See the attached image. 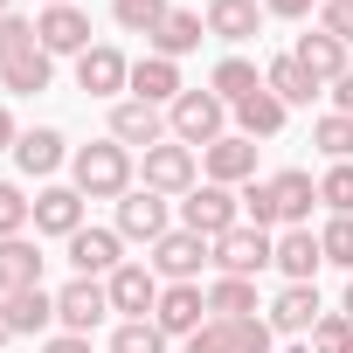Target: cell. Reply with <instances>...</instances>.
Listing matches in <instances>:
<instances>
[{
    "instance_id": "17",
    "label": "cell",
    "mask_w": 353,
    "mask_h": 353,
    "mask_svg": "<svg viewBox=\"0 0 353 353\" xmlns=\"http://www.w3.org/2000/svg\"><path fill=\"white\" fill-rule=\"evenodd\" d=\"M111 139H118V145H159V139H166V111L125 97V104H111Z\"/></svg>"
},
{
    "instance_id": "39",
    "label": "cell",
    "mask_w": 353,
    "mask_h": 353,
    "mask_svg": "<svg viewBox=\"0 0 353 353\" xmlns=\"http://www.w3.org/2000/svg\"><path fill=\"white\" fill-rule=\"evenodd\" d=\"M312 353H353V319L346 312H325L312 325Z\"/></svg>"
},
{
    "instance_id": "29",
    "label": "cell",
    "mask_w": 353,
    "mask_h": 353,
    "mask_svg": "<svg viewBox=\"0 0 353 353\" xmlns=\"http://www.w3.org/2000/svg\"><path fill=\"white\" fill-rule=\"evenodd\" d=\"M49 77H56V56H49V49H28V56H14V63H0V83H8L14 97H42Z\"/></svg>"
},
{
    "instance_id": "24",
    "label": "cell",
    "mask_w": 353,
    "mask_h": 353,
    "mask_svg": "<svg viewBox=\"0 0 353 353\" xmlns=\"http://www.w3.org/2000/svg\"><path fill=\"white\" fill-rule=\"evenodd\" d=\"M28 284H42V250L28 236H8V243H0V298H14Z\"/></svg>"
},
{
    "instance_id": "19",
    "label": "cell",
    "mask_w": 353,
    "mask_h": 353,
    "mask_svg": "<svg viewBox=\"0 0 353 353\" xmlns=\"http://www.w3.org/2000/svg\"><path fill=\"white\" fill-rule=\"evenodd\" d=\"M325 312H319V284H284L277 298H270V332H312Z\"/></svg>"
},
{
    "instance_id": "28",
    "label": "cell",
    "mask_w": 353,
    "mask_h": 353,
    "mask_svg": "<svg viewBox=\"0 0 353 353\" xmlns=\"http://www.w3.org/2000/svg\"><path fill=\"white\" fill-rule=\"evenodd\" d=\"M208 90L236 111L243 97H256V90H263V70H256L250 56H222V63H215V77H208Z\"/></svg>"
},
{
    "instance_id": "16",
    "label": "cell",
    "mask_w": 353,
    "mask_h": 353,
    "mask_svg": "<svg viewBox=\"0 0 353 353\" xmlns=\"http://www.w3.org/2000/svg\"><path fill=\"white\" fill-rule=\"evenodd\" d=\"M118 250H125L118 229H90V222H83V229L70 236V263H77V277H111V270L125 263Z\"/></svg>"
},
{
    "instance_id": "14",
    "label": "cell",
    "mask_w": 353,
    "mask_h": 353,
    "mask_svg": "<svg viewBox=\"0 0 353 353\" xmlns=\"http://www.w3.org/2000/svg\"><path fill=\"white\" fill-rule=\"evenodd\" d=\"M35 42H42L49 56H83V49H90V14H83V8H42Z\"/></svg>"
},
{
    "instance_id": "23",
    "label": "cell",
    "mask_w": 353,
    "mask_h": 353,
    "mask_svg": "<svg viewBox=\"0 0 353 353\" xmlns=\"http://www.w3.org/2000/svg\"><path fill=\"white\" fill-rule=\"evenodd\" d=\"M201 35H208V21L201 14H188V8H173L159 28H152V56H166V63H181V56H194L201 49Z\"/></svg>"
},
{
    "instance_id": "48",
    "label": "cell",
    "mask_w": 353,
    "mask_h": 353,
    "mask_svg": "<svg viewBox=\"0 0 353 353\" xmlns=\"http://www.w3.org/2000/svg\"><path fill=\"white\" fill-rule=\"evenodd\" d=\"M339 312H346V319H353V277H346V305H339Z\"/></svg>"
},
{
    "instance_id": "15",
    "label": "cell",
    "mask_w": 353,
    "mask_h": 353,
    "mask_svg": "<svg viewBox=\"0 0 353 353\" xmlns=\"http://www.w3.org/2000/svg\"><path fill=\"white\" fill-rule=\"evenodd\" d=\"M77 83H83L90 97H118V90L132 83V63H125L111 42H90V49L77 56Z\"/></svg>"
},
{
    "instance_id": "9",
    "label": "cell",
    "mask_w": 353,
    "mask_h": 353,
    "mask_svg": "<svg viewBox=\"0 0 353 353\" xmlns=\"http://www.w3.org/2000/svg\"><path fill=\"white\" fill-rule=\"evenodd\" d=\"M145 188L152 194H194V145H181V139H159V145H145Z\"/></svg>"
},
{
    "instance_id": "34",
    "label": "cell",
    "mask_w": 353,
    "mask_h": 353,
    "mask_svg": "<svg viewBox=\"0 0 353 353\" xmlns=\"http://www.w3.org/2000/svg\"><path fill=\"white\" fill-rule=\"evenodd\" d=\"M111 14H118V28H132V35L152 42V28H159L173 8H166V0H111Z\"/></svg>"
},
{
    "instance_id": "7",
    "label": "cell",
    "mask_w": 353,
    "mask_h": 353,
    "mask_svg": "<svg viewBox=\"0 0 353 353\" xmlns=\"http://www.w3.org/2000/svg\"><path fill=\"white\" fill-rule=\"evenodd\" d=\"M104 312H111V291H104V277H70L63 291H56V319H63V332H97L104 325Z\"/></svg>"
},
{
    "instance_id": "27",
    "label": "cell",
    "mask_w": 353,
    "mask_h": 353,
    "mask_svg": "<svg viewBox=\"0 0 353 353\" xmlns=\"http://www.w3.org/2000/svg\"><path fill=\"white\" fill-rule=\"evenodd\" d=\"M291 56H298V63H305V70H312L319 83H339V77H346V42H332L325 28L298 35V49H291Z\"/></svg>"
},
{
    "instance_id": "18",
    "label": "cell",
    "mask_w": 353,
    "mask_h": 353,
    "mask_svg": "<svg viewBox=\"0 0 353 353\" xmlns=\"http://www.w3.org/2000/svg\"><path fill=\"white\" fill-rule=\"evenodd\" d=\"M77 229H83V194L77 188H42L35 194V236H63L70 243Z\"/></svg>"
},
{
    "instance_id": "3",
    "label": "cell",
    "mask_w": 353,
    "mask_h": 353,
    "mask_svg": "<svg viewBox=\"0 0 353 353\" xmlns=\"http://www.w3.org/2000/svg\"><path fill=\"white\" fill-rule=\"evenodd\" d=\"M181 229H194V236L222 243L229 229H243V194H236V188H215V181H201V188L181 201Z\"/></svg>"
},
{
    "instance_id": "20",
    "label": "cell",
    "mask_w": 353,
    "mask_h": 353,
    "mask_svg": "<svg viewBox=\"0 0 353 353\" xmlns=\"http://www.w3.org/2000/svg\"><path fill=\"white\" fill-rule=\"evenodd\" d=\"M139 104H173L188 83H181V63H166V56H139L132 63V83H125Z\"/></svg>"
},
{
    "instance_id": "32",
    "label": "cell",
    "mask_w": 353,
    "mask_h": 353,
    "mask_svg": "<svg viewBox=\"0 0 353 353\" xmlns=\"http://www.w3.org/2000/svg\"><path fill=\"white\" fill-rule=\"evenodd\" d=\"M263 83H270V90H277L284 104H312V97H319V77H312V70H305L298 56H277V63L263 70Z\"/></svg>"
},
{
    "instance_id": "42",
    "label": "cell",
    "mask_w": 353,
    "mask_h": 353,
    "mask_svg": "<svg viewBox=\"0 0 353 353\" xmlns=\"http://www.w3.org/2000/svg\"><path fill=\"white\" fill-rule=\"evenodd\" d=\"M319 28H325L332 42L353 49V0H325V8H319Z\"/></svg>"
},
{
    "instance_id": "4",
    "label": "cell",
    "mask_w": 353,
    "mask_h": 353,
    "mask_svg": "<svg viewBox=\"0 0 353 353\" xmlns=\"http://www.w3.org/2000/svg\"><path fill=\"white\" fill-rule=\"evenodd\" d=\"M152 270H159V284H201V263H215V243L208 236H194V229H173V236H159L152 243V256H145Z\"/></svg>"
},
{
    "instance_id": "50",
    "label": "cell",
    "mask_w": 353,
    "mask_h": 353,
    "mask_svg": "<svg viewBox=\"0 0 353 353\" xmlns=\"http://www.w3.org/2000/svg\"><path fill=\"white\" fill-rule=\"evenodd\" d=\"M49 8H77V0H49Z\"/></svg>"
},
{
    "instance_id": "44",
    "label": "cell",
    "mask_w": 353,
    "mask_h": 353,
    "mask_svg": "<svg viewBox=\"0 0 353 353\" xmlns=\"http://www.w3.org/2000/svg\"><path fill=\"white\" fill-rule=\"evenodd\" d=\"M263 14H277V21H298V14H312V0H263Z\"/></svg>"
},
{
    "instance_id": "33",
    "label": "cell",
    "mask_w": 353,
    "mask_h": 353,
    "mask_svg": "<svg viewBox=\"0 0 353 353\" xmlns=\"http://www.w3.org/2000/svg\"><path fill=\"white\" fill-rule=\"evenodd\" d=\"M312 145L339 166V159H353V118H339V111H325L319 125H312Z\"/></svg>"
},
{
    "instance_id": "13",
    "label": "cell",
    "mask_w": 353,
    "mask_h": 353,
    "mask_svg": "<svg viewBox=\"0 0 353 353\" xmlns=\"http://www.w3.org/2000/svg\"><path fill=\"white\" fill-rule=\"evenodd\" d=\"M201 166H208L215 188H250V181H256V139L229 132V139H215V145L201 152Z\"/></svg>"
},
{
    "instance_id": "26",
    "label": "cell",
    "mask_w": 353,
    "mask_h": 353,
    "mask_svg": "<svg viewBox=\"0 0 353 353\" xmlns=\"http://www.w3.org/2000/svg\"><path fill=\"white\" fill-rule=\"evenodd\" d=\"M14 159H21V173H56L63 159H70V145H63V132L56 125H35V132H21V145H14Z\"/></svg>"
},
{
    "instance_id": "25",
    "label": "cell",
    "mask_w": 353,
    "mask_h": 353,
    "mask_svg": "<svg viewBox=\"0 0 353 353\" xmlns=\"http://www.w3.org/2000/svg\"><path fill=\"white\" fill-rule=\"evenodd\" d=\"M208 35L215 42H250L256 28H263V8H256V0H208Z\"/></svg>"
},
{
    "instance_id": "49",
    "label": "cell",
    "mask_w": 353,
    "mask_h": 353,
    "mask_svg": "<svg viewBox=\"0 0 353 353\" xmlns=\"http://www.w3.org/2000/svg\"><path fill=\"white\" fill-rule=\"evenodd\" d=\"M0 14H14V0H0Z\"/></svg>"
},
{
    "instance_id": "12",
    "label": "cell",
    "mask_w": 353,
    "mask_h": 353,
    "mask_svg": "<svg viewBox=\"0 0 353 353\" xmlns=\"http://www.w3.org/2000/svg\"><path fill=\"white\" fill-rule=\"evenodd\" d=\"M270 208H277V229H305L312 222V201H319V181L305 166H284V173H270Z\"/></svg>"
},
{
    "instance_id": "8",
    "label": "cell",
    "mask_w": 353,
    "mask_h": 353,
    "mask_svg": "<svg viewBox=\"0 0 353 353\" xmlns=\"http://www.w3.org/2000/svg\"><path fill=\"white\" fill-rule=\"evenodd\" d=\"M152 325H159L166 339H194V332L208 325V291H201V284H166L159 305H152Z\"/></svg>"
},
{
    "instance_id": "5",
    "label": "cell",
    "mask_w": 353,
    "mask_h": 353,
    "mask_svg": "<svg viewBox=\"0 0 353 353\" xmlns=\"http://www.w3.org/2000/svg\"><path fill=\"white\" fill-rule=\"evenodd\" d=\"M270 319H208L188 339V353H270Z\"/></svg>"
},
{
    "instance_id": "11",
    "label": "cell",
    "mask_w": 353,
    "mask_h": 353,
    "mask_svg": "<svg viewBox=\"0 0 353 353\" xmlns=\"http://www.w3.org/2000/svg\"><path fill=\"white\" fill-rule=\"evenodd\" d=\"M104 291H111V312H125V319H152V305H159V270L152 263H118L111 277H104Z\"/></svg>"
},
{
    "instance_id": "47",
    "label": "cell",
    "mask_w": 353,
    "mask_h": 353,
    "mask_svg": "<svg viewBox=\"0 0 353 353\" xmlns=\"http://www.w3.org/2000/svg\"><path fill=\"white\" fill-rule=\"evenodd\" d=\"M8 339H14V325H8V312H0V346H8Z\"/></svg>"
},
{
    "instance_id": "37",
    "label": "cell",
    "mask_w": 353,
    "mask_h": 353,
    "mask_svg": "<svg viewBox=\"0 0 353 353\" xmlns=\"http://www.w3.org/2000/svg\"><path fill=\"white\" fill-rule=\"evenodd\" d=\"M28 222H35V201H28L14 181H0V243H8V236H21Z\"/></svg>"
},
{
    "instance_id": "1",
    "label": "cell",
    "mask_w": 353,
    "mask_h": 353,
    "mask_svg": "<svg viewBox=\"0 0 353 353\" xmlns=\"http://www.w3.org/2000/svg\"><path fill=\"white\" fill-rule=\"evenodd\" d=\"M70 188L83 201H125L132 194V145L118 139H90L70 152Z\"/></svg>"
},
{
    "instance_id": "6",
    "label": "cell",
    "mask_w": 353,
    "mask_h": 353,
    "mask_svg": "<svg viewBox=\"0 0 353 353\" xmlns=\"http://www.w3.org/2000/svg\"><path fill=\"white\" fill-rule=\"evenodd\" d=\"M277 263V243H270V229H229L222 243H215V270L222 277H256V270H270Z\"/></svg>"
},
{
    "instance_id": "43",
    "label": "cell",
    "mask_w": 353,
    "mask_h": 353,
    "mask_svg": "<svg viewBox=\"0 0 353 353\" xmlns=\"http://www.w3.org/2000/svg\"><path fill=\"white\" fill-rule=\"evenodd\" d=\"M42 353H90V339L83 332H56V339H42Z\"/></svg>"
},
{
    "instance_id": "38",
    "label": "cell",
    "mask_w": 353,
    "mask_h": 353,
    "mask_svg": "<svg viewBox=\"0 0 353 353\" xmlns=\"http://www.w3.org/2000/svg\"><path fill=\"white\" fill-rule=\"evenodd\" d=\"M319 201H325L332 215H353V159L325 166V181H319Z\"/></svg>"
},
{
    "instance_id": "46",
    "label": "cell",
    "mask_w": 353,
    "mask_h": 353,
    "mask_svg": "<svg viewBox=\"0 0 353 353\" xmlns=\"http://www.w3.org/2000/svg\"><path fill=\"white\" fill-rule=\"evenodd\" d=\"M14 145H21V125H14V111H8V104H0V152H14Z\"/></svg>"
},
{
    "instance_id": "41",
    "label": "cell",
    "mask_w": 353,
    "mask_h": 353,
    "mask_svg": "<svg viewBox=\"0 0 353 353\" xmlns=\"http://www.w3.org/2000/svg\"><path fill=\"white\" fill-rule=\"evenodd\" d=\"M243 222H250V229H277V208H270V188H263V181L243 188Z\"/></svg>"
},
{
    "instance_id": "30",
    "label": "cell",
    "mask_w": 353,
    "mask_h": 353,
    "mask_svg": "<svg viewBox=\"0 0 353 353\" xmlns=\"http://www.w3.org/2000/svg\"><path fill=\"white\" fill-rule=\"evenodd\" d=\"M0 312H8V325H14V339H21V332H42V325L56 319V291H42V284H28V291H14V298H0Z\"/></svg>"
},
{
    "instance_id": "35",
    "label": "cell",
    "mask_w": 353,
    "mask_h": 353,
    "mask_svg": "<svg viewBox=\"0 0 353 353\" xmlns=\"http://www.w3.org/2000/svg\"><path fill=\"white\" fill-rule=\"evenodd\" d=\"M111 353H166V332H159L152 319H125V325L111 332Z\"/></svg>"
},
{
    "instance_id": "40",
    "label": "cell",
    "mask_w": 353,
    "mask_h": 353,
    "mask_svg": "<svg viewBox=\"0 0 353 353\" xmlns=\"http://www.w3.org/2000/svg\"><path fill=\"white\" fill-rule=\"evenodd\" d=\"M28 49H42V42H35V21L0 14V63H14V56H28Z\"/></svg>"
},
{
    "instance_id": "45",
    "label": "cell",
    "mask_w": 353,
    "mask_h": 353,
    "mask_svg": "<svg viewBox=\"0 0 353 353\" xmlns=\"http://www.w3.org/2000/svg\"><path fill=\"white\" fill-rule=\"evenodd\" d=\"M332 111H339V118H353V70L332 83Z\"/></svg>"
},
{
    "instance_id": "22",
    "label": "cell",
    "mask_w": 353,
    "mask_h": 353,
    "mask_svg": "<svg viewBox=\"0 0 353 353\" xmlns=\"http://www.w3.org/2000/svg\"><path fill=\"white\" fill-rule=\"evenodd\" d=\"M319 263H325V250H319L312 229H284V236H277V270H284V284H312Z\"/></svg>"
},
{
    "instance_id": "2",
    "label": "cell",
    "mask_w": 353,
    "mask_h": 353,
    "mask_svg": "<svg viewBox=\"0 0 353 353\" xmlns=\"http://www.w3.org/2000/svg\"><path fill=\"white\" fill-rule=\"evenodd\" d=\"M222 125H229V104L215 90H181V97L166 104V139H181V145H201L208 152L215 139H229Z\"/></svg>"
},
{
    "instance_id": "36",
    "label": "cell",
    "mask_w": 353,
    "mask_h": 353,
    "mask_svg": "<svg viewBox=\"0 0 353 353\" xmlns=\"http://www.w3.org/2000/svg\"><path fill=\"white\" fill-rule=\"evenodd\" d=\"M319 250H325L332 270H353V215H332V222L319 229Z\"/></svg>"
},
{
    "instance_id": "10",
    "label": "cell",
    "mask_w": 353,
    "mask_h": 353,
    "mask_svg": "<svg viewBox=\"0 0 353 353\" xmlns=\"http://www.w3.org/2000/svg\"><path fill=\"white\" fill-rule=\"evenodd\" d=\"M118 236H125V243H159V236H173V208H166V194L132 188V194L118 201Z\"/></svg>"
},
{
    "instance_id": "21",
    "label": "cell",
    "mask_w": 353,
    "mask_h": 353,
    "mask_svg": "<svg viewBox=\"0 0 353 353\" xmlns=\"http://www.w3.org/2000/svg\"><path fill=\"white\" fill-rule=\"evenodd\" d=\"M284 118H291V104H284L270 83H263L256 97H243V104H236V132H243V139H277V132H284Z\"/></svg>"
},
{
    "instance_id": "31",
    "label": "cell",
    "mask_w": 353,
    "mask_h": 353,
    "mask_svg": "<svg viewBox=\"0 0 353 353\" xmlns=\"http://www.w3.org/2000/svg\"><path fill=\"white\" fill-rule=\"evenodd\" d=\"M208 319H256V277H215L208 284Z\"/></svg>"
}]
</instances>
